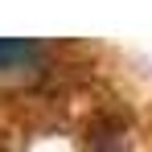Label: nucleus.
I'll return each mask as SVG.
<instances>
[{"label":"nucleus","mask_w":152,"mask_h":152,"mask_svg":"<svg viewBox=\"0 0 152 152\" xmlns=\"http://www.w3.org/2000/svg\"><path fill=\"white\" fill-rule=\"evenodd\" d=\"M37 58V41L25 37H0V70H12V66H25Z\"/></svg>","instance_id":"f257e3e1"}]
</instances>
